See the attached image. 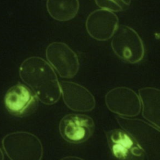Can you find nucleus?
<instances>
[{
	"mask_svg": "<svg viewBox=\"0 0 160 160\" xmlns=\"http://www.w3.org/2000/svg\"><path fill=\"white\" fill-rule=\"evenodd\" d=\"M19 76L41 102L52 105L61 96L58 79L51 66L38 56L29 57L21 63Z\"/></svg>",
	"mask_w": 160,
	"mask_h": 160,
	"instance_id": "f257e3e1",
	"label": "nucleus"
},
{
	"mask_svg": "<svg viewBox=\"0 0 160 160\" xmlns=\"http://www.w3.org/2000/svg\"><path fill=\"white\" fill-rule=\"evenodd\" d=\"M117 122L143 151L148 160H160L159 128L138 119L116 116Z\"/></svg>",
	"mask_w": 160,
	"mask_h": 160,
	"instance_id": "f03ea898",
	"label": "nucleus"
},
{
	"mask_svg": "<svg viewBox=\"0 0 160 160\" xmlns=\"http://www.w3.org/2000/svg\"><path fill=\"white\" fill-rule=\"evenodd\" d=\"M5 153L11 160H41L42 145L34 134L16 131L6 135L2 140Z\"/></svg>",
	"mask_w": 160,
	"mask_h": 160,
	"instance_id": "7ed1b4c3",
	"label": "nucleus"
},
{
	"mask_svg": "<svg viewBox=\"0 0 160 160\" xmlns=\"http://www.w3.org/2000/svg\"><path fill=\"white\" fill-rule=\"evenodd\" d=\"M111 40V48L120 59L131 64L139 62L144 56V43L137 32L126 25L118 26Z\"/></svg>",
	"mask_w": 160,
	"mask_h": 160,
	"instance_id": "20e7f679",
	"label": "nucleus"
},
{
	"mask_svg": "<svg viewBox=\"0 0 160 160\" xmlns=\"http://www.w3.org/2000/svg\"><path fill=\"white\" fill-rule=\"evenodd\" d=\"M49 64L62 78H72L79 69V59L76 52L66 43L53 42L46 49Z\"/></svg>",
	"mask_w": 160,
	"mask_h": 160,
	"instance_id": "39448f33",
	"label": "nucleus"
},
{
	"mask_svg": "<svg viewBox=\"0 0 160 160\" xmlns=\"http://www.w3.org/2000/svg\"><path fill=\"white\" fill-rule=\"evenodd\" d=\"M95 129L93 119L87 115L68 114L59 122V131L62 138L71 144H81L88 141Z\"/></svg>",
	"mask_w": 160,
	"mask_h": 160,
	"instance_id": "423d86ee",
	"label": "nucleus"
},
{
	"mask_svg": "<svg viewBox=\"0 0 160 160\" xmlns=\"http://www.w3.org/2000/svg\"><path fill=\"white\" fill-rule=\"evenodd\" d=\"M108 108L119 116L134 117L141 109L138 95L131 89L121 86L109 91L105 96Z\"/></svg>",
	"mask_w": 160,
	"mask_h": 160,
	"instance_id": "0eeeda50",
	"label": "nucleus"
},
{
	"mask_svg": "<svg viewBox=\"0 0 160 160\" xmlns=\"http://www.w3.org/2000/svg\"><path fill=\"white\" fill-rule=\"evenodd\" d=\"M4 102L7 111L18 117L31 114L38 104V98L34 92L21 83L12 86L7 91Z\"/></svg>",
	"mask_w": 160,
	"mask_h": 160,
	"instance_id": "6e6552de",
	"label": "nucleus"
},
{
	"mask_svg": "<svg viewBox=\"0 0 160 160\" xmlns=\"http://www.w3.org/2000/svg\"><path fill=\"white\" fill-rule=\"evenodd\" d=\"M111 154L118 160H144V153L132 138L125 131L112 129L106 132Z\"/></svg>",
	"mask_w": 160,
	"mask_h": 160,
	"instance_id": "1a4fd4ad",
	"label": "nucleus"
},
{
	"mask_svg": "<svg viewBox=\"0 0 160 160\" xmlns=\"http://www.w3.org/2000/svg\"><path fill=\"white\" fill-rule=\"evenodd\" d=\"M118 18L112 12L96 9L91 12L86 21V28L93 39L104 41L113 36L118 26Z\"/></svg>",
	"mask_w": 160,
	"mask_h": 160,
	"instance_id": "9d476101",
	"label": "nucleus"
},
{
	"mask_svg": "<svg viewBox=\"0 0 160 160\" xmlns=\"http://www.w3.org/2000/svg\"><path fill=\"white\" fill-rule=\"evenodd\" d=\"M59 85L64 102L70 109L77 112H88L94 108L95 99L85 87L66 81H61Z\"/></svg>",
	"mask_w": 160,
	"mask_h": 160,
	"instance_id": "9b49d317",
	"label": "nucleus"
},
{
	"mask_svg": "<svg viewBox=\"0 0 160 160\" xmlns=\"http://www.w3.org/2000/svg\"><path fill=\"white\" fill-rule=\"evenodd\" d=\"M139 96L142 106L143 117L159 128L160 91L151 87L142 88L139 89Z\"/></svg>",
	"mask_w": 160,
	"mask_h": 160,
	"instance_id": "f8f14e48",
	"label": "nucleus"
},
{
	"mask_svg": "<svg viewBox=\"0 0 160 160\" xmlns=\"http://www.w3.org/2000/svg\"><path fill=\"white\" fill-rule=\"evenodd\" d=\"M49 14L58 21H68L77 15L79 9V0H47Z\"/></svg>",
	"mask_w": 160,
	"mask_h": 160,
	"instance_id": "ddd939ff",
	"label": "nucleus"
},
{
	"mask_svg": "<svg viewBox=\"0 0 160 160\" xmlns=\"http://www.w3.org/2000/svg\"><path fill=\"white\" fill-rule=\"evenodd\" d=\"M96 5L100 8L109 11L119 12L127 9L131 0H94Z\"/></svg>",
	"mask_w": 160,
	"mask_h": 160,
	"instance_id": "4468645a",
	"label": "nucleus"
},
{
	"mask_svg": "<svg viewBox=\"0 0 160 160\" xmlns=\"http://www.w3.org/2000/svg\"><path fill=\"white\" fill-rule=\"evenodd\" d=\"M59 160H84L79 157L77 156H66L62 158H61Z\"/></svg>",
	"mask_w": 160,
	"mask_h": 160,
	"instance_id": "2eb2a0df",
	"label": "nucleus"
},
{
	"mask_svg": "<svg viewBox=\"0 0 160 160\" xmlns=\"http://www.w3.org/2000/svg\"><path fill=\"white\" fill-rule=\"evenodd\" d=\"M0 160H4V154L1 148H0Z\"/></svg>",
	"mask_w": 160,
	"mask_h": 160,
	"instance_id": "dca6fc26",
	"label": "nucleus"
}]
</instances>
